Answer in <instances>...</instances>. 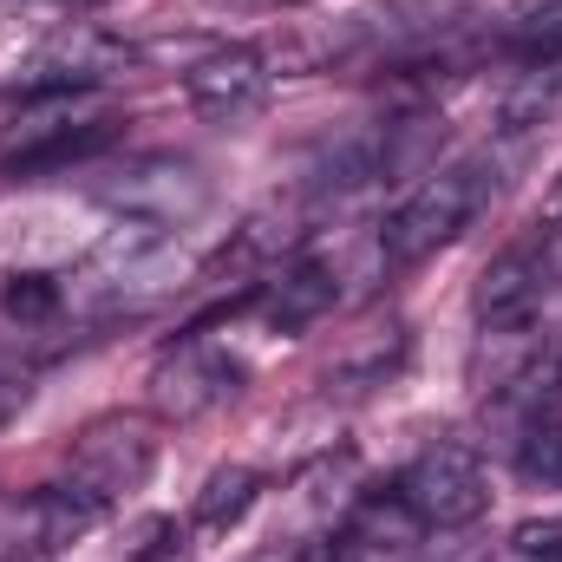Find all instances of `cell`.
Wrapping results in <instances>:
<instances>
[{
  "instance_id": "obj_2",
  "label": "cell",
  "mask_w": 562,
  "mask_h": 562,
  "mask_svg": "<svg viewBox=\"0 0 562 562\" xmlns=\"http://www.w3.org/2000/svg\"><path fill=\"white\" fill-rule=\"evenodd\" d=\"M125 132V119L112 105H99L92 92H40L26 112H13L0 125V177H46L66 164H86L99 150H112Z\"/></svg>"
},
{
  "instance_id": "obj_10",
  "label": "cell",
  "mask_w": 562,
  "mask_h": 562,
  "mask_svg": "<svg viewBox=\"0 0 562 562\" xmlns=\"http://www.w3.org/2000/svg\"><path fill=\"white\" fill-rule=\"evenodd\" d=\"M132 66V46L112 40L105 26H59L33 59H26V86L33 92H99L105 79H119Z\"/></svg>"
},
{
  "instance_id": "obj_4",
  "label": "cell",
  "mask_w": 562,
  "mask_h": 562,
  "mask_svg": "<svg viewBox=\"0 0 562 562\" xmlns=\"http://www.w3.org/2000/svg\"><path fill=\"white\" fill-rule=\"evenodd\" d=\"M400 497L419 510L425 530H471L491 510V471L477 445L464 438H431L400 477Z\"/></svg>"
},
{
  "instance_id": "obj_14",
  "label": "cell",
  "mask_w": 562,
  "mask_h": 562,
  "mask_svg": "<svg viewBox=\"0 0 562 562\" xmlns=\"http://www.w3.org/2000/svg\"><path fill=\"white\" fill-rule=\"evenodd\" d=\"M562 112V59H543V66H524V79L504 92V105H497V119H504V132H537V125H550Z\"/></svg>"
},
{
  "instance_id": "obj_18",
  "label": "cell",
  "mask_w": 562,
  "mask_h": 562,
  "mask_svg": "<svg viewBox=\"0 0 562 562\" xmlns=\"http://www.w3.org/2000/svg\"><path fill=\"white\" fill-rule=\"evenodd\" d=\"M26 393H33V380H26V367H13L7 353H0V425L20 419V406H26Z\"/></svg>"
},
{
  "instance_id": "obj_8",
  "label": "cell",
  "mask_w": 562,
  "mask_h": 562,
  "mask_svg": "<svg viewBox=\"0 0 562 562\" xmlns=\"http://www.w3.org/2000/svg\"><path fill=\"white\" fill-rule=\"evenodd\" d=\"M99 196L119 210V216H138V223H164V229H183L190 216H203L210 203V183L196 164H177V157H144L125 164L99 183Z\"/></svg>"
},
{
  "instance_id": "obj_15",
  "label": "cell",
  "mask_w": 562,
  "mask_h": 562,
  "mask_svg": "<svg viewBox=\"0 0 562 562\" xmlns=\"http://www.w3.org/2000/svg\"><path fill=\"white\" fill-rule=\"evenodd\" d=\"M256 497H262V477H256L249 464H229V471H216V477L203 484V497H196V510H190V524H196L203 537H216V530H229V524H243V517L256 510Z\"/></svg>"
},
{
  "instance_id": "obj_20",
  "label": "cell",
  "mask_w": 562,
  "mask_h": 562,
  "mask_svg": "<svg viewBox=\"0 0 562 562\" xmlns=\"http://www.w3.org/2000/svg\"><path fill=\"white\" fill-rule=\"evenodd\" d=\"M79 7H92V0H79Z\"/></svg>"
},
{
  "instance_id": "obj_17",
  "label": "cell",
  "mask_w": 562,
  "mask_h": 562,
  "mask_svg": "<svg viewBox=\"0 0 562 562\" xmlns=\"http://www.w3.org/2000/svg\"><path fill=\"white\" fill-rule=\"evenodd\" d=\"M0 307H7L20 327H40V321H53V314L66 307V288H59L53 276H7Z\"/></svg>"
},
{
  "instance_id": "obj_16",
  "label": "cell",
  "mask_w": 562,
  "mask_h": 562,
  "mask_svg": "<svg viewBox=\"0 0 562 562\" xmlns=\"http://www.w3.org/2000/svg\"><path fill=\"white\" fill-rule=\"evenodd\" d=\"M510 458L530 484L557 491L562 484V413H517V438H510Z\"/></svg>"
},
{
  "instance_id": "obj_11",
  "label": "cell",
  "mask_w": 562,
  "mask_h": 562,
  "mask_svg": "<svg viewBox=\"0 0 562 562\" xmlns=\"http://www.w3.org/2000/svg\"><path fill=\"white\" fill-rule=\"evenodd\" d=\"M425 543L419 510L400 491H367L334 530V562H413Z\"/></svg>"
},
{
  "instance_id": "obj_7",
  "label": "cell",
  "mask_w": 562,
  "mask_h": 562,
  "mask_svg": "<svg viewBox=\"0 0 562 562\" xmlns=\"http://www.w3.org/2000/svg\"><path fill=\"white\" fill-rule=\"evenodd\" d=\"M243 393V360L236 353H223L216 340H203V334H190L177 353H164L157 360V373H150V406L164 413V419H203V413H216V406H229Z\"/></svg>"
},
{
  "instance_id": "obj_6",
  "label": "cell",
  "mask_w": 562,
  "mask_h": 562,
  "mask_svg": "<svg viewBox=\"0 0 562 562\" xmlns=\"http://www.w3.org/2000/svg\"><path fill=\"white\" fill-rule=\"evenodd\" d=\"M557 229H543L537 223V236H524V243H510L484 276H477V294H471V307H477V327L484 334H504V327H530L537 321V307H543V294H550V281H557Z\"/></svg>"
},
{
  "instance_id": "obj_13",
  "label": "cell",
  "mask_w": 562,
  "mask_h": 562,
  "mask_svg": "<svg viewBox=\"0 0 562 562\" xmlns=\"http://www.w3.org/2000/svg\"><path fill=\"white\" fill-rule=\"evenodd\" d=\"M497 46L517 53L524 66L562 59V0H517L497 26Z\"/></svg>"
},
{
  "instance_id": "obj_1",
  "label": "cell",
  "mask_w": 562,
  "mask_h": 562,
  "mask_svg": "<svg viewBox=\"0 0 562 562\" xmlns=\"http://www.w3.org/2000/svg\"><path fill=\"white\" fill-rule=\"evenodd\" d=\"M497 196V164L491 157H458V164H431L419 177V190L380 223V262L386 269H419L438 249H451L484 203Z\"/></svg>"
},
{
  "instance_id": "obj_5",
  "label": "cell",
  "mask_w": 562,
  "mask_h": 562,
  "mask_svg": "<svg viewBox=\"0 0 562 562\" xmlns=\"http://www.w3.org/2000/svg\"><path fill=\"white\" fill-rule=\"evenodd\" d=\"M157 464V438L144 419H99L66 458V491L92 510H112L138 491Z\"/></svg>"
},
{
  "instance_id": "obj_9",
  "label": "cell",
  "mask_w": 562,
  "mask_h": 562,
  "mask_svg": "<svg viewBox=\"0 0 562 562\" xmlns=\"http://www.w3.org/2000/svg\"><path fill=\"white\" fill-rule=\"evenodd\" d=\"M276 92V72L256 46H216L183 72V99L210 119V125H249Z\"/></svg>"
},
{
  "instance_id": "obj_12",
  "label": "cell",
  "mask_w": 562,
  "mask_h": 562,
  "mask_svg": "<svg viewBox=\"0 0 562 562\" xmlns=\"http://www.w3.org/2000/svg\"><path fill=\"white\" fill-rule=\"evenodd\" d=\"M340 294H347V281H340V262H334V256H301V262H288L276 281H262L256 307H262V321H269L276 334H301V327H314L321 314H334Z\"/></svg>"
},
{
  "instance_id": "obj_19",
  "label": "cell",
  "mask_w": 562,
  "mask_h": 562,
  "mask_svg": "<svg viewBox=\"0 0 562 562\" xmlns=\"http://www.w3.org/2000/svg\"><path fill=\"white\" fill-rule=\"evenodd\" d=\"M537 223H543V229H562V177H557V190L543 196V216H537Z\"/></svg>"
},
{
  "instance_id": "obj_3",
  "label": "cell",
  "mask_w": 562,
  "mask_h": 562,
  "mask_svg": "<svg viewBox=\"0 0 562 562\" xmlns=\"http://www.w3.org/2000/svg\"><path fill=\"white\" fill-rule=\"evenodd\" d=\"M86 294L99 307H144L170 288L190 281V249H183V229H164V223H138V216H119L112 236L86 256Z\"/></svg>"
}]
</instances>
